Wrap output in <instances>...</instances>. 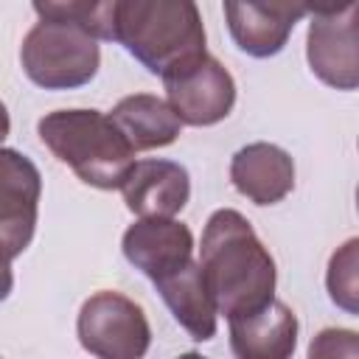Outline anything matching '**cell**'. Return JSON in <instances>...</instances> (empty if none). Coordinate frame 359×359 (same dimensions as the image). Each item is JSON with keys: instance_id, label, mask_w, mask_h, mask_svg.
I'll return each mask as SVG.
<instances>
[{"instance_id": "6da1fadb", "label": "cell", "mask_w": 359, "mask_h": 359, "mask_svg": "<svg viewBox=\"0 0 359 359\" xmlns=\"http://www.w3.org/2000/svg\"><path fill=\"white\" fill-rule=\"evenodd\" d=\"M199 269L216 314H224L227 320L250 314L275 297V258L252 224L233 208H219L205 222Z\"/></svg>"}, {"instance_id": "7a4b0ae2", "label": "cell", "mask_w": 359, "mask_h": 359, "mask_svg": "<svg viewBox=\"0 0 359 359\" xmlns=\"http://www.w3.org/2000/svg\"><path fill=\"white\" fill-rule=\"evenodd\" d=\"M115 42L160 79L208 53L202 14L191 0H115Z\"/></svg>"}, {"instance_id": "3957f363", "label": "cell", "mask_w": 359, "mask_h": 359, "mask_svg": "<svg viewBox=\"0 0 359 359\" xmlns=\"http://www.w3.org/2000/svg\"><path fill=\"white\" fill-rule=\"evenodd\" d=\"M36 135L56 160L98 191L121 188L135 165V151L101 109L48 112L36 121Z\"/></svg>"}, {"instance_id": "277c9868", "label": "cell", "mask_w": 359, "mask_h": 359, "mask_svg": "<svg viewBox=\"0 0 359 359\" xmlns=\"http://www.w3.org/2000/svg\"><path fill=\"white\" fill-rule=\"evenodd\" d=\"M20 65L42 90H76L95 79L101 45L73 22L39 20L20 45Z\"/></svg>"}, {"instance_id": "5b68a950", "label": "cell", "mask_w": 359, "mask_h": 359, "mask_svg": "<svg viewBox=\"0 0 359 359\" xmlns=\"http://www.w3.org/2000/svg\"><path fill=\"white\" fill-rule=\"evenodd\" d=\"M76 334L81 348L95 359H143L151 345L146 311L112 289L95 292L81 303Z\"/></svg>"}, {"instance_id": "8992f818", "label": "cell", "mask_w": 359, "mask_h": 359, "mask_svg": "<svg viewBox=\"0 0 359 359\" xmlns=\"http://www.w3.org/2000/svg\"><path fill=\"white\" fill-rule=\"evenodd\" d=\"M311 22L306 36V59L311 73L334 90H356L359 84V3L309 6Z\"/></svg>"}, {"instance_id": "52a82bcc", "label": "cell", "mask_w": 359, "mask_h": 359, "mask_svg": "<svg viewBox=\"0 0 359 359\" xmlns=\"http://www.w3.org/2000/svg\"><path fill=\"white\" fill-rule=\"evenodd\" d=\"M165 101L182 126H213L233 112L236 81L210 53H202L163 76Z\"/></svg>"}, {"instance_id": "ba28073f", "label": "cell", "mask_w": 359, "mask_h": 359, "mask_svg": "<svg viewBox=\"0 0 359 359\" xmlns=\"http://www.w3.org/2000/svg\"><path fill=\"white\" fill-rule=\"evenodd\" d=\"M42 174L31 157L0 146V264L28 250L36 233Z\"/></svg>"}, {"instance_id": "9c48e42d", "label": "cell", "mask_w": 359, "mask_h": 359, "mask_svg": "<svg viewBox=\"0 0 359 359\" xmlns=\"http://www.w3.org/2000/svg\"><path fill=\"white\" fill-rule=\"evenodd\" d=\"M118 191L137 219H174L191 199V174L174 160L146 157L135 160Z\"/></svg>"}, {"instance_id": "30bf717a", "label": "cell", "mask_w": 359, "mask_h": 359, "mask_svg": "<svg viewBox=\"0 0 359 359\" xmlns=\"http://www.w3.org/2000/svg\"><path fill=\"white\" fill-rule=\"evenodd\" d=\"M123 258L151 283L194 261V233L177 219H137L121 238Z\"/></svg>"}, {"instance_id": "8fae6325", "label": "cell", "mask_w": 359, "mask_h": 359, "mask_svg": "<svg viewBox=\"0 0 359 359\" xmlns=\"http://www.w3.org/2000/svg\"><path fill=\"white\" fill-rule=\"evenodd\" d=\"M306 14V3H224L227 28L236 48L252 59L278 56Z\"/></svg>"}, {"instance_id": "7c38bea8", "label": "cell", "mask_w": 359, "mask_h": 359, "mask_svg": "<svg viewBox=\"0 0 359 359\" xmlns=\"http://www.w3.org/2000/svg\"><path fill=\"white\" fill-rule=\"evenodd\" d=\"M236 359H292L297 348V314L278 297L266 306L227 320Z\"/></svg>"}, {"instance_id": "4fadbf2b", "label": "cell", "mask_w": 359, "mask_h": 359, "mask_svg": "<svg viewBox=\"0 0 359 359\" xmlns=\"http://www.w3.org/2000/svg\"><path fill=\"white\" fill-rule=\"evenodd\" d=\"M230 182L252 205H278L294 188V160L275 143H247L230 160Z\"/></svg>"}, {"instance_id": "5bb4252c", "label": "cell", "mask_w": 359, "mask_h": 359, "mask_svg": "<svg viewBox=\"0 0 359 359\" xmlns=\"http://www.w3.org/2000/svg\"><path fill=\"white\" fill-rule=\"evenodd\" d=\"M107 115L118 126V132L123 135V140L129 143L135 154L171 146L182 132V123L168 107V101L151 93L126 95Z\"/></svg>"}, {"instance_id": "9a60e30c", "label": "cell", "mask_w": 359, "mask_h": 359, "mask_svg": "<svg viewBox=\"0 0 359 359\" xmlns=\"http://www.w3.org/2000/svg\"><path fill=\"white\" fill-rule=\"evenodd\" d=\"M154 289L160 292V297L168 306V311L174 314V320L191 334V339L208 342L216 337L219 314H216L213 297L205 286L199 261H188L182 269L160 278L154 283Z\"/></svg>"}, {"instance_id": "2e32d148", "label": "cell", "mask_w": 359, "mask_h": 359, "mask_svg": "<svg viewBox=\"0 0 359 359\" xmlns=\"http://www.w3.org/2000/svg\"><path fill=\"white\" fill-rule=\"evenodd\" d=\"M39 20H62L84 28L98 42H115V0H67L34 3Z\"/></svg>"}, {"instance_id": "e0dca14e", "label": "cell", "mask_w": 359, "mask_h": 359, "mask_svg": "<svg viewBox=\"0 0 359 359\" xmlns=\"http://www.w3.org/2000/svg\"><path fill=\"white\" fill-rule=\"evenodd\" d=\"M356 250H359V241L348 238L342 247H337V252L328 261V272H325V286H328L331 303L348 314L359 311V258H356Z\"/></svg>"}, {"instance_id": "ac0fdd59", "label": "cell", "mask_w": 359, "mask_h": 359, "mask_svg": "<svg viewBox=\"0 0 359 359\" xmlns=\"http://www.w3.org/2000/svg\"><path fill=\"white\" fill-rule=\"evenodd\" d=\"M306 359H359V334L353 328H323L311 337Z\"/></svg>"}, {"instance_id": "d6986e66", "label": "cell", "mask_w": 359, "mask_h": 359, "mask_svg": "<svg viewBox=\"0 0 359 359\" xmlns=\"http://www.w3.org/2000/svg\"><path fill=\"white\" fill-rule=\"evenodd\" d=\"M14 289V272H11V264H0V303L11 294Z\"/></svg>"}, {"instance_id": "ffe728a7", "label": "cell", "mask_w": 359, "mask_h": 359, "mask_svg": "<svg viewBox=\"0 0 359 359\" xmlns=\"http://www.w3.org/2000/svg\"><path fill=\"white\" fill-rule=\"evenodd\" d=\"M8 132H11V118H8V109H6V104L0 101V143L8 137Z\"/></svg>"}, {"instance_id": "44dd1931", "label": "cell", "mask_w": 359, "mask_h": 359, "mask_svg": "<svg viewBox=\"0 0 359 359\" xmlns=\"http://www.w3.org/2000/svg\"><path fill=\"white\" fill-rule=\"evenodd\" d=\"M177 359H208V356H202V353H196V351H188V353H180Z\"/></svg>"}]
</instances>
